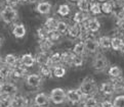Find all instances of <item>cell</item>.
Masks as SVG:
<instances>
[{
  "mask_svg": "<svg viewBox=\"0 0 124 107\" xmlns=\"http://www.w3.org/2000/svg\"><path fill=\"white\" fill-rule=\"evenodd\" d=\"M75 57V54L73 51H65L62 53V63L66 65H72L73 64V59Z\"/></svg>",
  "mask_w": 124,
  "mask_h": 107,
  "instance_id": "cell-28",
  "label": "cell"
},
{
  "mask_svg": "<svg viewBox=\"0 0 124 107\" xmlns=\"http://www.w3.org/2000/svg\"><path fill=\"white\" fill-rule=\"evenodd\" d=\"M11 33L14 35L15 38L22 39L26 36L27 30H26V27L24 26V24H15L14 27H12V29H11Z\"/></svg>",
  "mask_w": 124,
  "mask_h": 107,
  "instance_id": "cell-18",
  "label": "cell"
},
{
  "mask_svg": "<svg viewBox=\"0 0 124 107\" xmlns=\"http://www.w3.org/2000/svg\"><path fill=\"white\" fill-rule=\"evenodd\" d=\"M20 63L25 66L26 68H30L34 66V64L36 63V60H35V56H33L31 53H25L20 57Z\"/></svg>",
  "mask_w": 124,
  "mask_h": 107,
  "instance_id": "cell-13",
  "label": "cell"
},
{
  "mask_svg": "<svg viewBox=\"0 0 124 107\" xmlns=\"http://www.w3.org/2000/svg\"><path fill=\"white\" fill-rule=\"evenodd\" d=\"M2 42H3V41H2V38H1V37H0V47H1V46H2Z\"/></svg>",
  "mask_w": 124,
  "mask_h": 107,
  "instance_id": "cell-49",
  "label": "cell"
},
{
  "mask_svg": "<svg viewBox=\"0 0 124 107\" xmlns=\"http://www.w3.org/2000/svg\"><path fill=\"white\" fill-rule=\"evenodd\" d=\"M100 44V48L101 49H110L111 45H112V38L109 36H101L97 39Z\"/></svg>",
  "mask_w": 124,
  "mask_h": 107,
  "instance_id": "cell-29",
  "label": "cell"
},
{
  "mask_svg": "<svg viewBox=\"0 0 124 107\" xmlns=\"http://www.w3.org/2000/svg\"><path fill=\"white\" fill-rule=\"evenodd\" d=\"M62 63V53L61 52H55L52 53L50 55V65L54 66L57 64Z\"/></svg>",
  "mask_w": 124,
  "mask_h": 107,
  "instance_id": "cell-38",
  "label": "cell"
},
{
  "mask_svg": "<svg viewBox=\"0 0 124 107\" xmlns=\"http://www.w3.org/2000/svg\"><path fill=\"white\" fill-rule=\"evenodd\" d=\"M35 9H36V11L39 13V14L47 15V14H49L51 9H52V5L49 1H41L36 5V8H35Z\"/></svg>",
  "mask_w": 124,
  "mask_h": 107,
  "instance_id": "cell-15",
  "label": "cell"
},
{
  "mask_svg": "<svg viewBox=\"0 0 124 107\" xmlns=\"http://www.w3.org/2000/svg\"><path fill=\"white\" fill-rule=\"evenodd\" d=\"M76 5L78 7L79 11L82 12H89V8H90V1L89 0H78L76 2Z\"/></svg>",
  "mask_w": 124,
  "mask_h": 107,
  "instance_id": "cell-31",
  "label": "cell"
},
{
  "mask_svg": "<svg viewBox=\"0 0 124 107\" xmlns=\"http://www.w3.org/2000/svg\"><path fill=\"white\" fill-rule=\"evenodd\" d=\"M101 12L105 14H112L113 11V1H106L101 4Z\"/></svg>",
  "mask_w": 124,
  "mask_h": 107,
  "instance_id": "cell-37",
  "label": "cell"
},
{
  "mask_svg": "<svg viewBox=\"0 0 124 107\" xmlns=\"http://www.w3.org/2000/svg\"><path fill=\"white\" fill-rule=\"evenodd\" d=\"M123 34H124V31H123Z\"/></svg>",
  "mask_w": 124,
  "mask_h": 107,
  "instance_id": "cell-54",
  "label": "cell"
},
{
  "mask_svg": "<svg viewBox=\"0 0 124 107\" xmlns=\"http://www.w3.org/2000/svg\"><path fill=\"white\" fill-rule=\"evenodd\" d=\"M29 107H39V106H37V105H35V104H33V105H29Z\"/></svg>",
  "mask_w": 124,
  "mask_h": 107,
  "instance_id": "cell-50",
  "label": "cell"
},
{
  "mask_svg": "<svg viewBox=\"0 0 124 107\" xmlns=\"http://www.w3.org/2000/svg\"><path fill=\"white\" fill-rule=\"evenodd\" d=\"M113 103L115 107H124V95H118L114 98Z\"/></svg>",
  "mask_w": 124,
  "mask_h": 107,
  "instance_id": "cell-42",
  "label": "cell"
},
{
  "mask_svg": "<svg viewBox=\"0 0 124 107\" xmlns=\"http://www.w3.org/2000/svg\"><path fill=\"white\" fill-rule=\"evenodd\" d=\"M61 37H62V35L59 32H56L55 30L54 31H50V32L48 33V39L51 40L54 43L59 41V40L61 39Z\"/></svg>",
  "mask_w": 124,
  "mask_h": 107,
  "instance_id": "cell-43",
  "label": "cell"
},
{
  "mask_svg": "<svg viewBox=\"0 0 124 107\" xmlns=\"http://www.w3.org/2000/svg\"><path fill=\"white\" fill-rule=\"evenodd\" d=\"M39 74L43 79H50L52 78V66L51 65H42L39 66Z\"/></svg>",
  "mask_w": 124,
  "mask_h": 107,
  "instance_id": "cell-27",
  "label": "cell"
},
{
  "mask_svg": "<svg viewBox=\"0 0 124 107\" xmlns=\"http://www.w3.org/2000/svg\"><path fill=\"white\" fill-rule=\"evenodd\" d=\"M84 44H85L86 51L89 53H92V54H95L100 50V44L95 38H90V39L85 40Z\"/></svg>",
  "mask_w": 124,
  "mask_h": 107,
  "instance_id": "cell-11",
  "label": "cell"
},
{
  "mask_svg": "<svg viewBox=\"0 0 124 107\" xmlns=\"http://www.w3.org/2000/svg\"><path fill=\"white\" fill-rule=\"evenodd\" d=\"M10 74H11V67L5 65L4 63L0 65V82L10 80Z\"/></svg>",
  "mask_w": 124,
  "mask_h": 107,
  "instance_id": "cell-21",
  "label": "cell"
},
{
  "mask_svg": "<svg viewBox=\"0 0 124 107\" xmlns=\"http://www.w3.org/2000/svg\"><path fill=\"white\" fill-rule=\"evenodd\" d=\"M108 74L110 75L111 79H115V78H120L122 75V69L117 65H113L110 66L109 70H108Z\"/></svg>",
  "mask_w": 124,
  "mask_h": 107,
  "instance_id": "cell-33",
  "label": "cell"
},
{
  "mask_svg": "<svg viewBox=\"0 0 124 107\" xmlns=\"http://www.w3.org/2000/svg\"><path fill=\"white\" fill-rule=\"evenodd\" d=\"M3 63L12 68V67H15L16 64L20 63V58H17V56L12 54V53H9V54L5 55V57H4Z\"/></svg>",
  "mask_w": 124,
  "mask_h": 107,
  "instance_id": "cell-20",
  "label": "cell"
},
{
  "mask_svg": "<svg viewBox=\"0 0 124 107\" xmlns=\"http://www.w3.org/2000/svg\"><path fill=\"white\" fill-rule=\"evenodd\" d=\"M11 98L6 96H0V107H10Z\"/></svg>",
  "mask_w": 124,
  "mask_h": 107,
  "instance_id": "cell-41",
  "label": "cell"
},
{
  "mask_svg": "<svg viewBox=\"0 0 124 107\" xmlns=\"http://www.w3.org/2000/svg\"><path fill=\"white\" fill-rule=\"evenodd\" d=\"M27 86L33 89H38L41 87L43 78L39 74H29L25 79Z\"/></svg>",
  "mask_w": 124,
  "mask_h": 107,
  "instance_id": "cell-7",
  "label": "cell"
},
{
  "mask_svg": "<svg viewBox=\"0 0 124 107\" xmlns=\"http://www.w3.org/2000/svg\"><path fill=\"white\" fill-rule=\"evenodd\" d=\"M29 74H28V69L23 66L21 63L16 64L15 67L11 68V74H10V80H22V79H26Z\"/></svg>",
  "mask_w": 124,
  "mask_h": 107,
  "instance_id": "cell-8",
  "label": "cell"
},
{
  "mask_svg": "<svg viewBox=\"0 0 124 107\" xmlns=\"http://www.w3.org/2000/svg\"><path fill=\"white\" fill-rule=\"evenodd\" d=\"M35 60H36V63L39 66L50 65V55L47 52H42V51L38 52L35 55Z\"/></svg>",
  "mask_w": 124,
  "mask_h": 107,
  "instance_id": "cell-16",
  "label": "cell"
},
{
  "mask_svg": "<svg viewBox=\"0 0 124 107\" xmlns=\"http://www.w3.org/2000/svg\"><path fill=\"white\" fill-rule=\"evenodd\" d=\"M17 93H19V88L15 83L9 81L0 82V94L2 96L12 98L17 95Z\"/></svg>",
  "mask_w": 124,
  "mask_h": 107,
  "instance_id": "cell-3",
  "label": "cell"
},
{
  "mask_svg": "<svg viewBox=\"0 0 124 107\" xmlns=\"http://www.w3.org/2000/svg\"><path fill=\"white\" fill-rule=\"evenodd\" d=\"M39 48H40V51L42 52H49V50L52 48V46L54 45V43L51 41V40H49L48 38L46 39H43V40H39Z\"/></svg>",
  "mask_w": 124,
  "mask_h": 107,
  "instance_id": "cell-23",
  "label": "cell"
},
{
  "mask_svg": "<svg viewBox=\"0 0 124 107\" xmlns=\"http://www.w3.org/2000/svg\"><path fill=\"white\" fill-rule=\"evenodd\" d=\"M29 1H30V0H20V2H24V3L25 2H29Z\"/></svg>",
  "mask_w": 124,
  "mask_h": 107,
  "instance_id": "cell-48",
  "label": "cell"
},
{
  "mask_svg": "<svg viewBox=\"0 0 124 107\" xmlns=\"http://www.w3.org/2000/svg\"><path fill=\"white\" fill-rule=\"evenodd\" d=\"M68 30H69V25L65 20H57V24L55 27L56 32H59L61 35H65L68 33Z\"/></svg>",
  "mask_w": 124,
  "mask_h": 107,
  "instance_id": "cell-35",
  "label": "cell"
},
{
  "mask_svg": "<svg viewBox=\"0 0 124 107\" xmlns=\"http://www.w3.org/2000/svg\"><path fill=\"white\" fill-rule=\"evenodd\" d=\"M122 52H123V54H124V48H123V50H122Z\"/></svg>",
  "mask_w": 124,
  "mask_h": 107,
  "instance_id": "cell-53",
  "label": "cell"
},
{
  "mask_svg": "<svg viewBox=\"0 0 124 107\" xmlns=\"http://www.w3.org/2000/svg\"><path fill=\"white\" fill-rule=\"evenodd\" d=\"M1 63H2V58H1V56H0V65H1Z\"/></svg>",
  "mask_w": 124,
  "mask_h": 107,
  "instance_id": "cell-52",
  "label": "cell"
},
{
  "mask_svg": "<svg viewBox=\"0 0 124 107\" xmlns=\"http://www.w3.org/2000/svg\"><path fill=\"white\" fill-rule=\"evenodd\" d=\"M82 107H100V103L94 96L84 97V99L81 102Z\"/></svg>",
  "mask_w": 124,
  "mask_h": 107,
  "instance_id": "cell-22",
  "label": "cell"
},
{
  "mask_svg": "<svg viewBox=\"0 0 124 107\" xmlns=\"http://www.w3.org/2000/svg\"><path fill=\"white\" fill-rule=\"evenodd\" d=\"M0 96H1V94H0Z\"/></svg>",
  "mask_w": 124,
  "mask_h": 107,
  "instance_id": "cell-55",
  "label": "cell"
},
{
  "mask_svg": "<svg viewBox=\"0 0 124 107\" xmlns=\"http://www.w3.org/2000/svg\"><path fill=\"white\" fill-rule=\"evenodd\" d=\"M83 31V26L80 24H76L74 23L72 26H69V30H68V35L70 38L73 39H77L80 37V35Z\"/></svg>",
  "mask_w": 124,
  "mask_h": 107,
  "instance_id": "cell-17",
  "label": "cell"
},
{
  "mask_svg": "<svg viewBox=\"0 0 124 107\" xmlns=\"http://www.w3.org/2000/svg\"><path fill=\"white\" fill-rule=\"evenodd\" d=\"M49 99L54 105L64 104L67 101V93L63 88H54L49 93Z\"/></svg>",
  "mask_w": 124,
  "mask_h": 107,
  "instance_id": "cell-4",
  "label": "cell"
},
{
  "mask_svg": "<svg viewBox=\"0 0 124 107\" xmlns=\"http://www.w3.org/2000/svg\"><path fill=\"white\" fill-rule=\"evenodd\" d=\"M113 1V0H112ZM112 14L116 19H123L124 17V4L113 1V11Z\"/></svg>",
  "mask_w": 124,
  "mask_h": 107,
  "instance_id": "cell-19",
  "label": "cell"
},
{
  "mask_svg": "<svg viewBox=\"0 0 124 107\" xmlns=\"http://www.w3.org/2000/svg\"><path fill=\"white\" fill-rule=\"evenodd\" d=\"M109 66V60L104 54H97L92 61V67L96 71H104Z\"/></svg>",
  "mask_w": 124,
  "mask_h": 107,
  "instance_id": "cell-6",
  "label": "cell"
},
{
  "mask_svg": "<svg viewBox=\"0 0 124 107\" xmlns=\"http://www.w3.org/2000/svg\"><path fill=\"white\" fill-rule=\"evenodd\" d=\"M84 63V57L81 55H75L74 59H73V64L72 66H75V67H80Z\"/></svg>",
  "mask_w": 124,
  "mask_h": 107,
  "instance_id": "cell-40",
  "label": "cell"
},
{
  "mask_svg": "<svg viewBox=\"0 0 124 107\" xmlns=\"http://www.w3.org/2000/svg\"><path fill=\"white\" fill-rule=\"evenodd\" d=\"M88 19H89L88 13L82 12V11L75 12V14L73 15V21L74 23H76V24H80V25H83Z\"/></svg>",
  "mask_w": 124,
  "mask_h": 107,
  "instance_id": "cell-25",
  "label": "cell"
},
{
  "mask_svg": "<svg viewBox=\"0 0 124 107\" xmlns=\"http://www.w3.org/2000/svg\"><path fill=\"white\" fill-rule=\"evenodd\" d=\"M83 29L86 31H89L90 33H97L101 29V23L100 20L95 19V17H89L83 25Z\"/></svg>",
  "mask_w": 124,
  "mask_h": 107,
  "instance_id": "cell-9",
  "label": "cell"
},
{
  "mask_svg": "<svg viewBox=\"0 0 124 107\" xmlns=\"http://www.w3.org/2000/svg\"><path fill=\"white\" fill-rule=\"evenodd\" d=\"M100 107H115L113 101H110V100H104L100 103Z\"/></svg>",
  "mask_w": 124,
  "mask_h": 107,
  "instance_id": "cell-44",
  "label": "cell"
},
{
  "mask_svg": "<svg viewBox=\"0 0 124 107\" xmlns=\"http://www.w3.org/2000/svg\"><path fill=\"white\" fill-rule=\"evenodd\" d=\"M48 33H49V31H47L44 27H41V28L37 29V36H38L39 40H43V39L48 38Z\"/></svg>",
  "mask_w": 124,
  "mask_h": 107,
  "instance_id": "cell-39",
  "label": "cell"
},
{
  "mask_svg": "<svg viewBox=\"0 0 124 107\" xmlns=\"http://www.w3.org/2000/svg\"><path fill=\"white\" fill-rule=\"evenodd\" d=\"M111 48L115 51H122L124 48V40L121 37H113L112 38V45H111Z\"/></svg>",
  "mask_w": 124,
  "mask_h": 107,
  "instance_id": "cell-24",
  "label": "cell"
},
{
  "mask_svg": "<svg viewBox=\"0 0 124 107\" xmlns=\"http://www.w3.org/2000/svg\"><path fill=\"white\" fill-rule=\"evenodd\" d=\"M69 1H71V2H77L78 0H69Z\"/></svg>",
  "mask_w": 124,
  "mask_h": 107,
  "instance_id": "cell-51",
  "label": "cell"
},
{
  "mask_svg": "<svg viewBox=\"0 0 124 107\" xmlns=\"http://www.w3.org/2000/svg\"><path fill=\"white\" fill-rule=\"evenodd\" d=\"M65 74H66V67L63 63L52 66V75H54V78L61 79V78L65 77Z\"/></svg>",
  "mask_w": 124,
  "mask_h": 107,
  "instance_id": "cell-26",
  "label": "cell"
},
{
  "mask_svg": "<svg viewBox=\"0 0 124 107\" xmlns=\"http://www.w3.org/2000/svg\"><path fill=\"white\" fill-rule=\"evenodd\" d=\"M10 107H29V100L23 95H16L11 98Z\"/></svg>",
  "mask_w": 124,
  "mask_h": 107,
  "instance_id": "cell-14",
  "label": "cell"
},
{
  "mask_svg": "<svg viewBox=\"0 0 124 107\" xmlns=\"http://www.w3.org/2000/svg\"><path fill=\"white\" fill-rule=\"evenodd\" d=\"M17 19H19V12H17V10L15 7L5 5L0 10V20L4 24L6 25L15 24Z\"/></svg>",
  "mask_w": 124,
  "mask_h": 107,
  "instance_id": "cell-2",
  "label": "cell"
},
{
  "mask_svg": "<svg viewBox=\"0 0 124 107\" xmlns=\"http://www.w3.org/2000/svg\"><path fill=\"white\" fill-rule=\"evenodd\" d=\"M86 52V48H85V44L83 41L77 42L73 47V53L75 55H81L83 56Z\"/></svg>",
  "mask_w": 124,
  "mask_h": 107,
  "instance_id": "cell-30",
  "label": "cell"
},
{
  "mask_svg": "<svg viewBox=\"0 0 124 107\" xmlns=\"http://www.w3.org/2000/svg\"><path fill=\"white\" fill-rule=\"evenodd\" d=\"M79 90H80L84 97H89V96H94L97 93V91H99V88H97L96 82L94 81L93 78L86 77L81 82L80 86H79Z\"/></svg>",
  "mask_w": 124,
  "mask_h": 107,
  "instance_id": "cell-1",
  "label": "cell"
},
{
  "mask_svg": "<svg viewBox=\"0 0 124 107\" xmlns=\"http://www.w3.org/2000/svg\"><path fill=\"white\" fill-rule=\"evenodd\" d=\"M106 1H110V0H97V2H106Z\"/></svg>",
  "mask_w": 124,
  "mask_h": 107,
  "instance_id": "cell-47",
  "label": "cell"
},
{
  "mask_svg": "<svg viewBox=\"0 0 124 107\" xmlns=\"http://www.w3.org/2000/svg\"><path fill=\"white\" fill-rule=\"evenodd\" d=\"M50 103L51 102L49 99V95L45 93H38L34 97V104L39 107H49Z\"/></svg>",
  "mask_w": 124,
  "mask_h": 107,
  "instance_id": "cell-10",
  "label": "cell"
},
{
  "mask_svg": "<svg viewBox=\"0 0 124 107\" xmlns=\"http://www.w3.org/2000/svg\"><path fill=\"white\" fill-rule=\"evenodd\" d=\"M66 93H67V101L72 105L81 104L82 100L84 99V96L79 89H70L66 91Z\"/></svg>",
  "mask_w": 124,
  "mask_h": 107,
  "instance_id": "cell-5",
  "label": "cell"
},
{
  "mask_svg": "<svg viewBox=\"0 0 124 107\" xmlns=\"http://www.w3.org/2000/svg\"><path fill=\"white\" fill-rule=\"evenodd\" d=\"M99 91L105 96H112L114 93H116V89H115L112 82L109 81V82L101 83L99 88Z\"/></svg>",
  "mask_w": 124,
  "mask_h": 107,
  "instance_id": "cell-12",
  "label": "cell"
},
{
  "mask_svg": "<svg viewBox=\"0 0 124 107\" xmlns=\"http://www.w3.org/2000/svg\"><path fill=\"white\" fill-rule=\"evenodd\" d=\"M5 3L7 6H10V7H15L20 3V0H5Z\"/></svg>",
  "mask_w": 124,
  "mask_h": 107,
  "instance_id": "cell-45",
  "label": "cell"
},
{
  "mask_svg": "<svg viewBox=\"0 0 124 107\" xmlns=\"http://www.w3.org/2000/svg\"><path fill=\"white\" fill-rule=\"evenodd\" d=\"M114 2H118V3H123L124 4V0H113Z\"/></svg>",
  "mask_w": 124,
  "mask_h": 107,
  "instance_id": "cell-46",
  "label": "cell"
},
{
  "mask_svg": "<svg viewBox=\"0 0 124 107\" xmlns=\"http://www.w3.org/2000/svg\"><path fill=\"white\" fill-rule=\"evenodd\" d=\"M56 13L60 16L66 17V16H68L70 13H71V7L68 5V4H66V3L61 4V5H59V7H57Z\"/></svg>",
  "mask_w": 124,
  "mask_h": 107,
  "instance_id": "cell-32",
  "label": "cell"
},
{
  "mask_svg": "<svg viewBox=\"0 0 124 107\" xmlns=\"http://www.w3.org/2000/svg\"><path fill=\"white\" fill-rule=\"evenodd\" d=\"M57 24V20L54 16H50V17H47L45 23H44V28H45L47 31H54L55 30V27Z\"/></svg>",
  "mask_w": 124,
  "mask_h": 107,
  "instance_id": "cell-34",
  "label": "cell"
},
{
  "mask_svg": "<svg viewBox=\"0 0 124 107\" xmlns=\"http://www.w3.org/2000/svg\"><path fill=\"white\" fill-rule=\"evenodd\" d=\"M89 12L93 15H99L101 14V3L100 2H95V1H92L90 2V8H89Z\"/></svg>",
  "mask_w": 124,
  "mask_h": 107,
  "instance_id": "cell-36",
  "label": "cell"
}]
</instances>
